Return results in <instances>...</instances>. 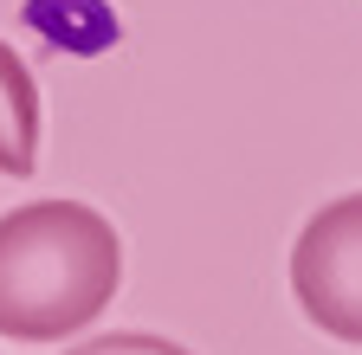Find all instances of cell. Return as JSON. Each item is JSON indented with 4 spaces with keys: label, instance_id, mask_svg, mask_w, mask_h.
<instances>
[{
    "label": "cell",
    "instance_id": "cell-3",
    "mask_svg": "<svg viewBox=\"0 0 362 355\" xmlns=\"http://www.w3.org/2000/svg\"><path fill=\"white\" fill-rule=\"evenodd\" d=\"M33 168H39V78L0 39V174L26 181Z\"/></svg>",
    "mask_w": 362,
    "mask_h": 355
},
{
    "label": "cell",
    "instance_id": "cell-4",
    "mask_svg": "<svg viewBox=\"0 0 362 355\" xmlns=\"http://www.w3.org/2000/svg\"><path fill=\"white\" fill-rule=\"evenodd\" d=\"M65 355H194V349H181L168 336H149V330H117V336H84Z\"/></svg>",
    "mask_w": 362,
    "mask_h": 355
},
{
    "label": "cell",
    "instance_id": "cell-2",
    "mask_svg": "<svg viewBox=\"0 0 362 355\" xmlns=\"http://www.w3.org/2000/svg\"><path fill=\"white\" fill-rule=\"evenodd\" d=\"M291 297L310 330L362 349V194H337L304 219L291 246Z\"/></svg>",
    "mask_w": 362,
    "mask_h": 355
},
{
    "label": "cell",
    "instance_id": "cell-1",
    "mask_svg": "<svg viewBox=\"0 0 362 355\" xmlns=\"http://www.w3.org/2000/svg\"><path fill=\"white\" fill-rule=\"evenodd\" d=\"M123 291V239L84 200H26L0 213V336H84Z\"/></svg>",
    "mask_w": 362,
    "mask_h": 355
}]
</instances>
